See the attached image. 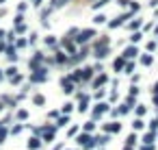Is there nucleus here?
<instances>
[{"mask_svg":"<svg viewBox=\"0 0 158 150\" xmlns=\"http://www.w3.org/2000/svg\"><path fill=\"white\" fill-rule=\"evenodd\" d=\"M93 35H95V33H93V31H84V33H82V35H80V37H78V41H87V39H89V37H93Z\"/></svg>","mask_w":158,"mask_h":150,"instance_id":"f257e3e1","label":"nucleus"}]
</instances>
